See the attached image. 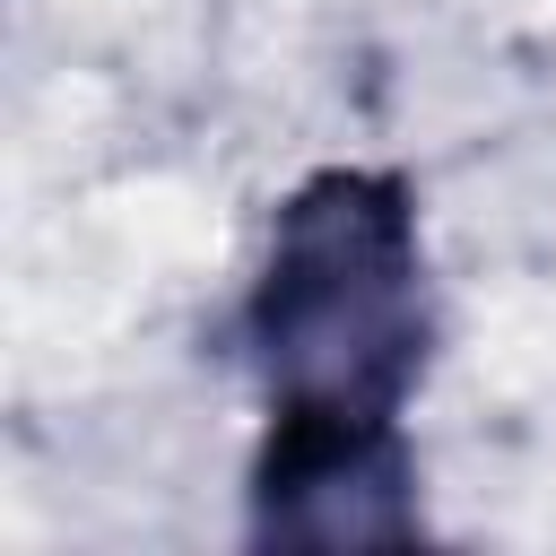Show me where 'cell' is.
<instances>
[{"mask_svg": "<svg viewBox=\"0 0 556 556\" xmlns=\"http://www.w3.org/2000/svg\"><path fill=\"white\" fill-rule=\"evenodd\" d=\"M243 348L269 408L304 417H400L426 348V235L417 191L391 165H321L287 191L269 261L243 295Z\"/></svg>", "mask_w": 556, "mask_h": 556, "instance_id": "obj_1", "label": "cell"}, {"mask_svg": "<svg viewBox=\"0 0 556 556\" xmlns=\"http://www.w3.org/2000/svg\"><path fill=\"white\" fill-rule=\"evenodd\" d=\"M252 539L261 547H408L417 460L400 417L269 408V434L252 460Z\"/></svg>", "mask_w": 556, "mask_h": 556, "instance_id": "obj_2", "label": "cell"}]
</instances>
